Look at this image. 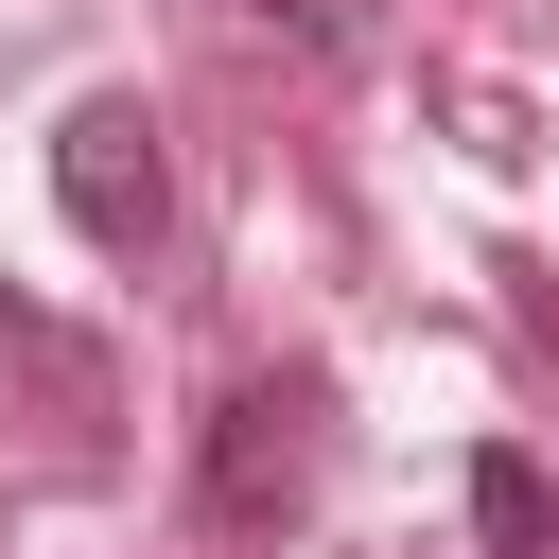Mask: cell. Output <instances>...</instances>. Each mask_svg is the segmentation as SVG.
I'll use <instances>...</instances> for the list:
<instances>
[{
  "mask_svg": "<svg viewBox=\"0 0 559 559\" xmlns=\"http://www.w3.org/2000/svg\"><path fill=\"white\" fill-rule=\"evenodd\" d=\"M314 437H332V384L314 367L227 384V419H210V524H297L314 507Z\"/></svg>",
  "mask_w": 559,
  "mask_h": 559,
  "instance_id": "obj_1",
  "label": "cell"
},
{
  "mask_svg": "<svg viewBox=\"0 0 559 559\" xmlns=\"http://www.w3.org/2000/svg\"><path fill=\"white\" fill-rule=\"evenodd\" d=\"M52 210H70V227H87L105 262H140V245H157V210H175V175H157V122H140L122 87L52 122Z\"/></svg>",
  "mask_w": 559,
  "mask_h": 559,
  "instance_id": "obj_2",
  "label": "cell"
},
{
  "mask_svg": "<svg viewBox=\"0 0 559 559\" xmlns=\"http://www.w3.org/2000/svg\"><path fill=\"white\" fill-rule=\"evenodd\" d=\"M472 524H489V559H559V472L542 454H472Z\"/></svg>",
  "mask_w": 559,
  "mask_h": 559,
  "instance_id": "obj_3",
  "label": "cell"
}]
</instances>
